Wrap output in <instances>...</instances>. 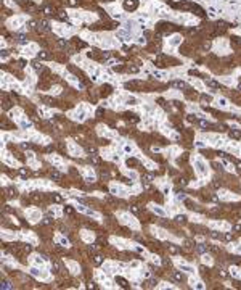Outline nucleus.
<instances>
[{
  "label": "nucleus",
  "mask_w": 241,
  "mask_h": 290,
  "mask_svg": "<svg viewBox=\"0 0 241 290\" xmlns=\"http://www.w3.org/2000/svg\"><path fill=\"white\" fill-rule=\"evenodd\" d=\"M172 7L182 10V11H191V13H195V15H198V16H201V18L206 16L204 10L201 8L199 5L193 3L191 0H182V2H179V3H172Z\"/></svg>",
  "instance_id": "nucleus-1"
},
{
  "label": "nucleus",
  "mask_w": 241,
  "mask_h": 290,
  "mask_svg": "<svg viewBox=\"0 0 241 290\" xmlns=\"http://www.w3.org/2000/svg\"><path fill=\"white\" fill-rule=\"evenodd\" d=\"M156 31L159 34H171V32H174V31H179V28H177L175 24H172V23H167V21H161V23H158V26H156Z\"/></svg>",
  "instance_id": "nucleus-2"
},
{
  "label": "nucleus",
  "mask_w": 241,
  "mask_h": 290,
  "mask_svg": "<svg viewBox=\"0 0 241 290\" xmlns=\"http://www.w3.org/2000/svg\"><path fill=\"white\" fill-rule=\"evenodd\" d=\"M169 63H175V60H172V58L166 57V55H159V57L154 60V65L159 66V68H166V66H171Z\"/></svg>",
  "instance_id": "nucleus-3"
},
{
  "label": "nucleus",
  "mask_w": 241,
  "mask_h": 290,
  "mask_svg": "<svg viewBox=\"0 0 241 290\" xmlns=\"http://www.w3.org/2000/svg\"><path fill=\"white\" fill-rule=\"evenodd\" d=\"M122 8L126 10V11H135V10L138 8V0H124Z\"/></svg>",
  "instance_id": "nucleus-4"
},
{
  "label": "nucleus",
  "mask_w": 241,
  "mask_h": 290,
  "mask_svg": "<svg viewBox=\"0 0 241 290\" xmlns=\"http://www.w3.org/2000/svg\"><path fill=\"white\" fill-rule=\"evenodd\" d=\"M145 86L143 84V81H129V82H126V89H130V90H138V89H142V87Z\"/></svg>",
  "instance_id": "nucleus-5"
},
{
  "label": "nucleus",
  "mask_w": 241,
  "mask_h": 290,
  "mask_svg": "<svg viewBox=\"0 0 241 290\" xmlns=\"http://www.w3.org/2000/svg\"><path fill=\"white\" fill-rule=\"evenodd\" d=\"M171 279L174 282H177V284H182V282L185 281V276L180 271H172V274H171Z\"/></svg>",
  "instance_id": "nucleus-6"
},
{
  "label": "nucleus",
  "mask_w": 241,
  "mask_h": 290,
  "mask_svg": "<svg viewBox=\"0 0 241 290\" xmlns=\"http://www.w3.org/2000/svg\"><path fill=\"white\" fill-rule=\"evenodd\" d=\"M169 86H171V87H175V89H180V90H188V89H190V87H188V84H187V82H183V81H172Z\"/></svg>",
  "instance_id": "nucleus-7"
},
{
  "label": "nucleus",
  "mask_w": 241,
  "mask_h": 290,
  "mask_svg": "<svg viewBox=\"0 0 241 290\" xmlns=\"http://www.w3.org/2000/svg\"><path fill=\"white\" fill-rule=\"evenodd\" d=\"M40 11H44L47 16H55V13H56V11H55V8H52L50 5H42Z\"/></svg>",
  "instance_id": "nucleus-8"
},
{
  "label": "nucleus",
  "mask_w": 241,
  "mask_h": 290,
  "mask_svg": "<svg viewBox=\"0 0 241 290\" xmlns=\"http://www.w3.org/2000/svg\"><path fill=\"white\" fill-rule=\"evenodd\" d=\"M116 284H117L119 287H122V289H130V284L127 282V279L121 277V276H117V277H116Z\"/></svg>",
  "instance_id": "nucleus-9"
},
{
  "label": "nucleus",
  "mask_w": 241,
  "mask_h": 290,
  "mask_svg": "<svg viewBox=\"0 0 241 290\" xmlns=\"http://www.w3.org/2000/svg\"><path fill=\"white\" fill-rule=\"evenodd\" d=\"M111 90H113V87H111L109 84H105V86L101 87V92H100V95H101V97H108V95L111 94Z\"/></svg>",
  "instance_id": "nucleus-10"
},
{
  "label": "nucleus",
  "mask_w": 241,
  "mask_h": 290,
  "mask_svg": "<svg viewBox=\"0 0 241 290\" xmlns=\"http://www.w3.org/2000/svg\"><path fill=\"white\" fill-rule=\"evenodd\" d=\"M5 193H7L8 198H15V197H18V190H16V189H13V187L5 189Z\"/></svg>",
  "instance_id": "nucleus-11"
},
{
  "label": "nucleus",
  "mask_w": 241,
  "mask_h": 290,
  "mask_svg": "<svg viewBox=\"0 0 241 290\" xmlns=\"http://www.w3.org/2000/svg\"><path fill=\"white\" fill-rule=\"evenodd\" d=\"M73 44H74V49H84V47H87L85 42L79 41L77 37H73Z\"/></svg>",
  "instance_id": "nucleus-12"
},
{
  "label": "nucleus",
  "mask_w": 241,
  "mask_h": 290,
  "mask_svg": "<svg viewBox=\"0 0 241 290\" xmlns=\"http://www.w3.org/2000/svg\"><path fill=\"white\" fill-rule=\"evenodd\" d=\"M42 102L45 103V105H48V106H56V100L52 97H42Z\"/></svg>",
  "instance_id": "nucleus-13"
},
{
  "label": "nucleus",
  "mask_w": 241,
  "mask_h": 290,
  "mask_svg": "<svg viewBox=\"0 0 241 290\" xmlns=\"http://www.w3.org/2000/svg\"><path fill=\"white\" fill-rule=\"evenodd\" d=\"M55 18H56V20H60V21H68V15H66L63 10H58V11L55 13Z\"/></svg>",
  "instance_id": "nucleus-14"
},
{
  "label": "nucleus",
  "mask_w": 241,
  "mask_h": 290,
  "mask_svg": "<svg viewBox=\"0 0 241 290\" xmlns=\"http://www.w3.org/2000/svg\"><path fill=\"white\" fill-rule=\"evenodd\" d=\"M52 271H53L55 274H58L61 271V263L58 261V260H53V263H52Z\"/></svg>",
  "instance_id": "nucleus-15"
},
{
  "label": "nucleus",
  "mask_w": 241,
  "mask_h": 290,
  "mask_svg": "<svg viewBox=\"0 0 241 290\" xmlns=\"http://www.w3.org/2000/svg\"><path fill=\"white\" fill-rule=\"evenodd\" d=\"M32 68L37 71V73H40V71H45L44 65H42V63L39 62V60H34V62H32Z\"/></svg>",
  "instance_id": "nucleus-16"
},
{
  "label": "nucleus",
  "mask_w": 241,
  "mask_h": 290,
  "mask_svg": "<svg viewBox=\"0 0 241 290\" xmlns=\"http://www.w3.org/2000/svg\"><path fill=\"white\" fill-rule=\"evenodd\" d=\"M92 263H93L95 266H100L103 263V256H101V255H98V253H95L93 256H92Z\"/></svg>",
  "instance_id": "nucleus-17"
},
{
  "label": "nucleus",
  "mask_w": 241,
  "mask_h": 290,
  "mask_svg": "<svg viewBox=\"0 0 241 290\" xmlns=\"http://www.w3.org/2000/svg\"><path fill=\"white\" fill-rule=\"evenodd\" d=\"M228 134H230V137L235 139V140H240L241 139V131H240V129H232Z\"/></svg>",
  "instance_id": "nucleus-18"
},
{
  "label": "nucleus",
  "mask_w": 241,
  "mask_h": 290,
  "mask_svg": "<svg viewBox=\"0 0 241 290\" xmlns=\"http://www.w3.org/2000/svg\"><path fill=\"white\" fill-rule=\"evenodd\" d=\"M142 180L145 182V184H151V182H153V174H150V172H143V174H142Z\"/></svg>",
  "instance_id": "nucleus-19"
},
{
  "label": "nucleus",
  "mask_w": 241,
  "mask_h": 290,
  "mask_svg": "<svg viewBox=\"0 0 241 290\" xmlns=\"http://www.w3.org/2000/svg\"><path fill=\"white\" fill-rule=\"evenodd\" d=\"M37 58H39V60H50V58H52V55H50L47 50H42V52H39Z\"/></svg>",
  "instance_id": "nucleus-20"
},
{
  "label": "nucleus",
  "mask_w": 241,
  "mask_h": 290,
  "mask_svg": "<svg viewBox=\"0 0 241 290\" xmlns=\"http://www.w3.org/2000/svg\"><path fill=\"white\" fill-rule=\"evenodd\" d=\"M15 41H16L18 44H26V42H28V37H26L24 34H16V36H15Z\"/></svg>",
  "instance_id": "nucleus-21"
},
{
  "label": "nucleus",
  "mask_w": 241,
  "mask_h": 290,
  "mask_svg": "<svg viewBox=\"0 0 241 290\" xmlns=\"http://www.w3.org/2000/svg\"><path fill=\"white\" fill-rule=\"evenodd\" d=\"M206 84H207L209 87H214V89H222V86L219 84V82L212 81V79H206Z\"/></svg>",
  "instance_id": "nucleus-22"
},
{
  "label": "nucleus",
  "mask_w": 241,
  "mask_h": 290,
  "mask_svg": "<svg viewBox=\"0 0 241 290\" xmlns=\"http://www.w3.org/2000/svg\"><path fill=\"white\" fill-rule=\"evenodd\" d=\"M50 200L55 201V203H63V197L58 195V193H52V195H50Z\"/></svg>",
  "instance_id": "nucleus-23"
},
{
  "label": "nucleus",
  "mask_w": 241,
  "mask_h": 290,
  "mask_svg": "<svg viewBox=\"0 0 241 290\" xmlns=\"http://www.w3.org/2000/svg\"><path fill=\"white\" fill-rule=\"evenodd\" d=\"M198 124H199V127H203L204 131H207L209 127H212L211 124L207 123V121H206V119H198Z\"/></svg>",
  "instance_id": "nucleus-24"
},
{
  "label": "nucleus",
  "mask_w": 241,
  "mask_h": 290,
  "mask_svg": "<svg viewBox=\"0 0 241 290\" xmlns=\"http://www.w3.org/2000/svg\"><path fill=\"white\" fill-rule=\"evenodd\" d=\"M66 7H79L81 5V0H64Z\"/></svg>",
  "instance_id": "nucleus-25"
},
{
  "label": "nucleus",
  "mask_w": 241,
  "mask_h": 290,
  "mask_svg": "<svg viewBox=\"0 0 241 290\" xmlns=\"http://www.w3.org/2000/svg\"><path fill=\"white\" fill-rule=\"evenodd\" d=\"M143 287H145V289H153V287H156V281L154 279H150V281H146L143 284Z\"/></svg>",
  "instance_id": "nucleus-26"
},
{
  "label": "nucleus",
  "mask_w": 241,
  "mask_h": 290,
  "mask_svg": "<svg viewBox=\"0 0 241 290\" xmlns=\"http://www.w3.org/2000/svg\"><path fill=\"white\" fill-rule=\"evenodd\" d=\"M175 222H177V224H185V222H187V216H185V214H179V216H175Z\"/></svg>",
  "instance_id": "nucleus-27"
},
{
  "label": "nucleus",
  "mask_w": 241,
  "mask_h": 290,
  "mask_svg": "<svg viewBox=\"0 0 241 290\" xmlns=\"http://www.w3.org/2000/svg\"><path fill=\"white\" fill-rule=\"evenodd\" d=\"M124 116H126V119H127V121H132V123H138V118H137L135 114L126 113V114H124Z\"/></svg>",
  "instance_id": "nucleus-28"
},
{
  "label": "nucleus",
  "mask_w": 241,
  "mask_h": 290,
  "mask_svg": "<svg viewBox=\"0 0 241 290\" xmlns=\"http://www.w3.org/2000/svg\"><path fill=\"white\" fill-rule=\"evenodd\" d=\"M207 250H209V247L204 245V243H198L196 245V251H199V253H204V251H207Z\"/></svg>",
  "instance_id": "nucleus-29"
},
{
  "label": "nucleus",
  "mask_w": 241,
  "mask_h": 290,
  "mask_svg": "<svg viewBox=\"0 0 241 290\" xmlns=\"http://www.w3.org/2000/svg\"><path fill=\"white\" fill-rule=\"evenodd\" d=\"M167 250H169V251H171L172 255H177V253H179V251H180V250L177 248V247L174 245V243H167Z\"/></svg>",
  "instance_id": "nucleus-30"
},
{
  "label": "nucleus",
  "mask_w": 241,
  "mask_h": 290,
  "mask_svg": "<svg viewBox=\"0 0 241 290\" xmlns=\"http://www.w3.org/2000/svg\"><path fill=\"white\" fill-rule=\"evenodd\" d=\"M50 176H52V179H53V180H58V182L61 180V172H58V171H52V172H50Z\"/></svg>",
  "instance_id": "nucleus-31"
},
{
  "label": "nucleus",
  "mask_w": 241,
  "mask_h": 290,
  "mask_svg": "<svg viewBox=\"0 0 241 290\" xmlns=\"http://www.w3.org/2000/svg\"><path fill=\"white\" fill-rule=\"evenodd\" d=\"M69 70L73 71V73L76 74V76H81V79H84V78H85V76H84V73H82L81 70H77V68H74V66H69Z\"/></svg>",
  "instance_id": "nucleus-32"
},
{
  "label": "nucleus",
  "mask_w": 241,
  "mask_h": 290,
  "mask_svg": "<svg viewBox=\"0 0 241 290\" xmlns=\"http://www.w3.org/2000/svg\"><path fill=\"white\" fill-rule=\"evenodd\" d=\"M85 150H87V153H90V155H97V147H93V145H87Z\"/></svg>",
  "instance_id": "nucleus-33"
},
{
  "label": "nucleus",
  "mask_w": 241,
  "mask_h": 290,
  "mask_svg": "<svg viewBox=\"0 0 241 290\" xmlns=\"http://www.w3.org/2000/svg\"><path fill=\"white\" fill-rule=\"evenodd\" d=\"M18 172H19V176H23V177H28L29 176V169H28V168H21Z\"/></svg>",
  "instance_id": "nucleus-34"
},
{
  "label": "nucleus",
  "mask_w": 241,
  "mask_h": 290,
  "mask_svg": "<svg viewBox=\"0 0 241 290\" xmlns=\"http://www.w3.org/2000/svg\"><path fill=\"white\" fill-rule=\"evenodd\" d=\"M90 163H93V164H100V158L97 155H90Z\"/></svg>",
  "instance_id": "nucleus-35"
},
{
  "label": "nucleus",
  "mask_w": 241,
  "mask_h": 290,
  "mask_svg": "<svg viewBox=\"0 0 241 290\" xmlns=\"http://www.w3.org/2000/svg\"><path fill=\"white\" fill-rule=\"evenodd\" d=\"M126 70H127V73H138V68H137V66H132V65L126 66Z\"/></svg>",
  "instance_id": "nucleus-36"
},
{
  "label": "nucleus",
  "mask_w": 241,
  "mask_h": 290,
  "mask_svg": "<svg viewBox=\"0 0 241 290\" xmlns=\"http://www.w3.org/2000/svg\"><path fill=\"white\" fill-rule=\"evenodd\" d=\"M50 224H53V219H50V218H44L42 219V226H50Z\"/></svg>",
  "instance_id": "nucleus-37"
},
{
  "label": "nucleus",
  "mask_w": 241,
  "mask_h": 290,
  "mask_svg": "<svg viewBox=\"0 0 241 290\" xmlns=\"http://www.w3.org/2000/svg\"><path fill=\"white\" fill-rule=\"evenodd\" d=\"M64 214H68V216H73V214H74V210L71 208V206H64Z\"/></svg>",
  "instance_id": "nucleus-38"
},
{
  "label": "nucleus",
  "mask_w": 241,
  "mask_h": 290,
  "mask_svg": "<svg viewBox=\"0 0 241 290\" xmlns=\"http://www.w3.org/2000/svg\"><path fill=\"white\" fill-rule=\"evenodd\" d=\"M232 44H233V45H236V47H241V37H233Z\"/></svg>",
  "instance_id": "nucleus-39"
},
{
  "label": "nucleus",
  "mask_w": 241,
  "mask_h": 290,
  "mask_svg": "<svg viewBox=\"0 0 241 290\" xmlns=\"http://www.w3.org/2000/svg\"><path fill=\"white\" fill-rule=\"evenodd\" d=\"M127 164H129V166H138V161L135 158H130V160H127Z\"/></svg>",
  "instance_id": "nucleus-40"
},
{
  "label": "nucleus",
  "mask_w": 241,
  "mask_h": 290,
  "mask_svg": "<svg viewBox=\"0 0 241 290\" xmlns=\"http://www.w3.org/2000/svg\"><path fill=\"white\" fill-rule=\"evenodd\" d=\"M130 211L134 213V214H140V208L135 206V205H130Z\"/></svg>",
  "instance_id": "nucleus-41"
},
{
  "label": "nucleus",
  "mask_w": 241,
  "mask_h": 290,
  "mask_svg": "<svg viewBox=\"0 0 241 290\" xmlns=\"http://www.w3.org/2000/svg\"><path fill=\"white\" fill-rule=\"evenodd\" d=\"M21 247H23V251H24V253H29V251L32 250V247H31V245H24V243H21Z\"/></svg>",
  "instance_id": "nucleus-42"
},
{
  "label": "nucleus",
  "mask_w": 241,
  "mask_h": 290,
  "mask_svg": "<svg viewBox=\"0 0 241 290\" xmlns=\"http://www.w3.org/2000/svg\"><path fill=\"white\" fill-rule=\"evenodd\" d=\"M224 240H227V242L233 240V234H232V232H227V234L224 235Z\"/></svg>",
  "instance_id": "nucleus-43"
},
{
  "label": "nucleus",
  "mask_w": 241,
  "mask_h": 290,
  "mask_svg": "<svg viewBox=\"0 0 241 290\" xmlns=\"http://www.w3.org/2000/svg\"><path fill=\"white\" fill-rule=\"evenodd\" d=\"M2 126H3L5 129H11V124H10L7 119H3V121H2Z\"/></svg>",
  "instance_id": "nucleus-44"
},
{
  "label": "nucleus",
  "mask_w": 241,
  "mask_h": 290,
  "mask_svg": "<svg viewBox=\"0 0 241 290\" xmlns=\"http://www.w3.org/2000/svg\"><path fill=\"white\" fill-rule=\"evenodd\" d=\"M211 237H214V239H224V235L219 234V232H211Z\"/></svg>",
  "instance_id": "nucleus-45"
},
{
  "label": "nucleus",
  "mask_w": 241,
  "mask_h": 290,
  "mask_svg": "<svg viewBox=\"0 0 241 290\" xmlns=\"http://www.w3.org/2000/svg\"><path fill=\"white\" fill-rule=\"evenodd\" d=\"M233 232H241V224L233 226Z\"/></svg>",
  "instance_id": "nucleus-46"
},
{
  "label": "nucleus",
  "mask_w": 241,
  "mask_h": 290,
  "mask_svg": "<svg viewBox=\"0 0 241 290\" xmlns=\"http://www.w3.org/2000/svg\"><path fill=\"white\" fill-rule=\"evenodd\" d=\"M203 102H211V97H207V95H203Z\"/></svg>",
  "instance_id": "nucleus-47"
},
{
  "label": "nucleus",
  "mask_w": 241,
  "mask_h": 290,
  "mask_svg": "<svg viewBox=\"0 0 241 290\" xmlns=\"http://www.w3.org/2000/svg\"><path fill=\"white\" fill-rule=\"evenodd\" d=\"M21 148H31V143H21Z\"/></svg>",
  "instance_id": "nucleus-48"
},
{
  "label": "nucleus",
  "mask_w": 241,
  "mask_h": 290,
  "mask_svg": "<svg viewBox=\"0 0 241 290\" xmlns=\"http://www.w3.org/2000/svg\"><path fill=\"white\" fill-rule=\"evenodd\" d=\"M89 250H90V251H97V245H90Z\"/></svg>",
  "instance_id": "nucleus-49"
},
{
  "label": "nucleus",
  "mask_w": 241,
  "mask_h": 290,
  "mask_svg": "<svg viewBox=\"0 0 241 290\" xmlns=\"http://www.w3.org/2000/svg\"><path fill=\"white\" fill-rule=\"evenodd\" d=\"M89 287H90V289H98V285H95L93 282H92V284H90V285H89Z\"/></svg>",
  "instance_id": "nucleus-50"
},
{
  "label": "nucleus",
  "mask_w": 241,
  "mask_h": 290,
  "mask_svg": "<svg viewBox=\"0 0 241 290\" xmlns=\"http://www.w3.org/2000/svg\"><path fill=\"white\" fill-rule=\"evenodd\" d=\"M167 2H169V0H167Z\"/></svg>",
  "instance_id": "nucleus-51"
}]
</instances>
